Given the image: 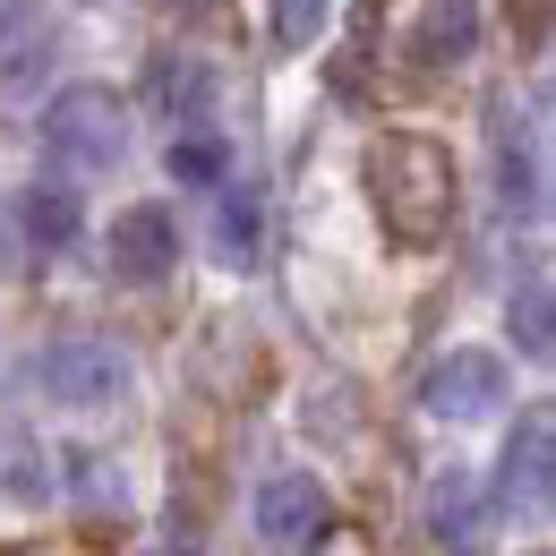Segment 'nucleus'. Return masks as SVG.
Instances as JSON below:
<instances>
[{
	"mask_svg": "<svg viewBox=\"0 0 556 556\" xmlns=\"http://www.w3.org/2000/svg\"><path fill=\"white\" fill-rule=\"evenodd\" d=\"M43 146L70 172H112V163H129V103L112 86H61L43 103Z\"/></svg>",
	"mask_w": 556,
	"mask_h": 556,
	"instance_id": "obj_2",
	"label": "nucleus"
},
{
	"mask_svg": "<svg viewBox=\"0 0 556 556\" xmlns=\"http://www.w3.org/2000/svg\"><path fill=\"white\" fill-rule=\"evenodd\" d=\"M496 206H505V214H540V206H548L540 129H514V112H496Z\"/></svg>",
	"mask_w": 556,
	"mask_h": 556,
	"instance_id": "obj_10",
	"label": "nucleus"
},
{
	"mask_svg": "<svg viewBox=\"0 0 556 556\" xmlns=\"http://www.w3.org/2000/svg\"><path fill=\"white\" fill-rule=\"evenodd\" d=\"M9 214H17V240H35V249H70L77 231H86V198H77L70 180H35Z\"/></svg>",
	"mask_w": 556,
	"mask_h": 556,
	"instance_id": "obj_12",
	"label": "nucleus"
},
{
	"mask_svg": "<svg viewBox=\"0 0 556 556\" xmlns=\"http://www.w3.org/2000/svg\"><path fill=\"white\" fill-rule=\"evenodd\" d=\"M223 138L214 129H172V146H163V172L180 180V189H223Z\"/></svg>",
	"mask_w": 556,
	"mask_h": 556,
	"instance_id": "obj_15",
	"label": "nucleus"
},
{
	"mask_svg": "<svg viewBox=\"0 0 556 556\" xmlns=\"http://www.w3.org/2000/svg\"><path fill=\"white\" fill-rule=\"evenodd\" d=\"M70 463H77L70 480H77V496H86V505H121V480H112V471H103L94 454H70Z\"/></svg>",
	"mask_w": 556,
	"mask_h": 556,
	"instance_id": "obj_18",
	"label": "nucleus"
},
{
	"mask_svg": "<svg viewBox=\"0 0 556 556\" xmlns=\"http://www.w3.org/2000/svg\"><path fill=\"white\" fill-rule=\"evenodd\" d=\"M505 403V359L496 351H445L428 377H419V412L428 419H454V428H471Z\"/></svg>",
	"mask_w": 556,
	"mask_h": 556,
	"instance_id": "obj_6",
	"label": "nucleus"
},
{
	"mask_svg": "<svg viewBox=\"0 0 556 556\" xmlns=\"http://www.w3.org/2000/svg\"><path fill=\"white\" fill-rule=\"evenodd\" d=\"M17 275V214H9V198H0V282Z\"/></svg>",
	"mask_w": 556,
	"mask_h": 556,
	"instance_id": "obj_19",
	"label": "nucleus"
},
{
	"mask_svg": "<svg viewBox=\"0 0 556 556\" xmlns=\"http://www.w3.org/2000/svg\"><path fill=\"white\" fill-rule=\"evenodd\" d=\"M214 257L231 275H249L266 257V206H257V189H223L214 198Z\"/></svg>",
	"mask_w": 556,
	"mask_h": 556,
	"instance_id": "obj_13",
	"label": "nucleus"
},
{
	"mask_svg": "<svg viewBox=\"0 0 556 556\" xmlns=\"http://www.w3.org/2000/svg\"><path fill=\"white\" fill-rule=\"evenodd\" d=\"M112 266L129 282H163L172 266H180V223H172V206H129L121 223H112Z\"/></svg>",
	"mask_w": 556,
	"mask_h": 556,
	"instance_id": "obj_9",
	"label": "nucleus"
},
{
	"mask_svg": "<svg viewBox=\"0 0 556 556\" xmlns=\"http://www.w3.org/2000/svg\"><path fill=\"white\" fill-rule=\"evenodd\" d=\"M35 386L70 412H103V403L129 394V351L103 343V334H61V343L35 351Z\"/></svg>",
	"mask_w": 556,
	"mask_h": 556,
	"instance_id": "obj_3",
	"label": "nucleus"
},
{
	"mask_svg": "<svg viewBox=\"0 0 556 556\" xmlns=\"http://www.w3.org/2000/svg\"><path fill=\"white\" fill-rule=\"evenodd\" d=\"M368 198H377V223L403 249H437L445 223H454V163H445V146L412 138V129L377 138L368 146Z\"/></svg>",
	"mask_w": 556,
	"mask_h": 556,
	"instance_id": "obj_1",
	"label": "nucleus"
},
{
	"mask_svg": "<svg viewBox=\"0 0 556 556\" xmlns=\"http://www.w3.org/2000/svg\"><path fill=\"white\" fill-rule=\"evenodd\" d=\"M146 86H154V112H163L172 129H206L214 121V70L198 52H154Z\"/></svg>",
	"mask_w": 556,
	"mask_h": 556,
	"instance_id": "obj_11",
	"label": "nucleus"
},
{
	"mask_svg": "<svg viewBox=\"0 0 556 556\" xmlns=\"http://www.w3.org/2000/svg\"><path fill=\"white\" fill-rule=\"evenodd\" d=\"M257 540L275 556H317L334 540V496L326 480H308V471H275V480L257 488Z\"/></svg>",
	"mask_w": 556,
	"mask_h": 556,
	"instance_id": "obj_5",
	"label": "nucleus"
},
{
	"mask_svg": "<svg viewBox=\"0 0 556 556\" xmlns=\"http://www.w3.org/2000/svg\"><path fill=\"white\" fill-rule=\"evenodd\" d=\"M496 488H505L522 514H548V496H556V419L548 412H522V419H514V445H505Z\"/></svg>",
	"mask_w": 556,
	"mask_h": 556,
	"instance_id": "obj_8",
	"label": "nucleus"
},
{
	"mask_svg": "<svg viewBox=\"0 0 556 556\" xmlns=\"http://www.w3.org/2000/svg\"><path fill=\"white\" fill-rule=\"evenodd\" d=\"M514 343L531 351V359H548V351H556V308H548V282H540V275L514 291Z\"/></svg>",
	"mask_w": 556,
	"mask_h": 556,
	"instance_id": "obj_16",
	"label": "nucleus"
},
{
	"mask_svg": "<svg viewBox=\"0 0 556 556\" xmlns=\"http://www.w3.org/2000/svg\"><path fill=\"white\" fill-rule=\"evenodd\" d=\"M403 52H412V70H463L471 52H480V0H419L412 35H403Z\"/></svg>",
	"mask_w": 556,
	"mask_h": 556,
	"instance_id": "obj_7",
	"label": "nucleus"
},
{
	"mask_svg": "<svg viewBox=\"0 0 556 556\" xmlns=\"http://www.w3.org/2000/svg\"><path fill=\"white\" fill-rule=\"evenodd\" d=\"M326 9H334V0H275V35L282 43H308V35L326 26Z\"/></svg>",
	"mask_w": 556,
	"mask_h": 556,
	"instance_id": "obj_17",
	"label": "nucleus"
},
{
	"mask_svg": "<svg viewBox=\"0 0 556 556\" xmlns=\"http://www.w3.org/2000/svg\"><path fill=\"white\" fill-rule=\"evenodd\" d=\"M43 61H52V26H43L35 9H9V17H0V77L26 86Z\"/></svg>",
	"mask_w": 556,
	"mask_h": 556,
	"instance_id": "obj_14",
	"label": "nucleus"
},
{
	"mask_svg": "<svg viewBox=\"0 0 556 556\" xmlns=\"http://www.w3.org/2000/svg\"><path fill=\"white\" fill-rule=\"evenodd\" d=\"M419 522H428V548L437 556H488L496 548V488L480 471H437L419 496Z\"/></svg>",
	"mask_w": 556,
	"mask_h": 556,
	"instance_id": "obj_4",
	"label": "nucleus"
}]
</instances>
